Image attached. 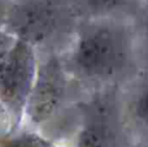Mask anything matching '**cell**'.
I'll return each mask as SVG.
<instances>
[{
  "label": "cell",
  "instance_id": "obj_1",
  "mask_svg": "<svg viewBox=\"0 0 148 147\" xmlns=\"http://www.w3.org/2000/svg\"><path fill=\"white\" fill-rule=\"evenodd\" d=\"M127 57L125 30L116 25L91 26L79 36L73 61L82 74L105 78L116 74Z\"/></svg>",
  "mask_w": 148,
  "mask_h": 147
},
{
  "label": "cell",
  "instance_id": "obj_2",
  "mask_svg": "<svg viewBox=\"0 0 148 147\" xmlns=\"http://www.w3.org/2000/svg\"><path fill=\"white\" fill-rule=\"evenodd\" d=\"M36 70L30 44L20 39L10 43L0 38V103L16 120L26 107Z\"/></svg>",
  "mask_w": 148,
  "mask_h": 147
},
{
  "label": "cell",
  "instance_id": "obj_3",
  "mask_svg": "<svg viewBox=\"0 0 148 147\" xmlns=\"http://www.w3.org/2000/svg\"><path fill=\"white\" fill-rule=\"evenodd\" d=\"M66 90V82L62 68L56 57L38 68L33 89L30 91L26 113L34 124L49 120L62 104Z\"/></svg>",
  "mask_w": 148,
  "mask_h": 147
},
{
  "label": "cell",
  "instance_id": "obj_4",
  "mask_svg": "<svg viewBox=\"0 0 148 147\" xmlns=\"http://www.w3.org/2000/svg\"><path fill=\"white\" fill-rule=\"evenodd\" d=\"M9 22L17 38L33 46L44 42L55 33L57 10L47 0L29 3L13 9Z\"/></svg>",
  "mask_w": 148,
  "mask_h": 147
},
{
  "label": "cell",
  "instance_id": "obj_5",
  "mask_svg": "<svg viewBox=\"0 0 148 147\" xmlns=\"http://www.w3.org/2000/svg\"><path fill=\"white\" fill-rule=\"evenodd\" d=\"M77 145L78 147H118L116 130L101 108L96 109L94 116L82 128Z\"/></svg>",
  "mask_w": 148,
  "mask_h": 147
},
{
  "label": "cell",
  "instance_id": "obj_6",
  "mask_svg": "<svg viewBox=\"0 0 148 147\" xmlns=\"http://www.w3.org/2000/svg\"><path fill=\"white\" fill-rule=\"evenodd\" d=\"M47 143L35 134H21L0 138V147H46Z\"/></svg>",
  "mask_w": 148,
  "mask_h": 147
},
{
  "label": "cell",
  "instance_id": "obj_7",
  "mask_svg": "<svg viewBox=\"0 0 148 147\" xmlns=\"http://www.w3.org/2000/svg\"><path fill=\"white\" fill-rule=\"evenodd\" d=\"M86 4L96 12H113L133 4L134 0H84Z\"/></svg>",
  "mask_w": 148,
  "mask_h": 147
},
{
  "label": "cell",
  "instance_id": "obj_8",
  "mask_svg": "<svg viewBox=\"0 0 148 147\" xmlns=\"http://www.w3.org/2000/svg\"><path fill=\"white\" fill-rule=\"evenodd\" d=\"M135 115L140 121L148 125V89L143 90L135 102Z\"/></svg>",
  "mask_w": 148,
  "mask_h": 147
},
{
  "label": "cell",
  "instance_id": "obj_9",
  "mask_svg": "<svg viewBox=\"0 0 148 147\" xmlns=\"http://www.w3.org/2000/svg\"><path fill=\"white\" fill-rule=\"evenodd\" d=\"M7 116H9V113H8V111L5 109V107L0 103V128L3 126V122H4V120H5V117Z\"/></svg>",
  "mask_w": 148,
  "mask_h": 147
},
{
  "label": "cell",
  "instance_id": "obj_10",
  "mask_svg": "<svg viewBox=\"0 0 148 147\" xmlns=\"http://www.w3.org/2000/svg\"><path fill=\"white\" fill-rule=\"evenodd\" d=\"M144 34H146V39L148 42V8H147L146 17H144Z\"/></svg>",
  "mask_w": 148,
  "mask_h": 147
}]
</instances>
